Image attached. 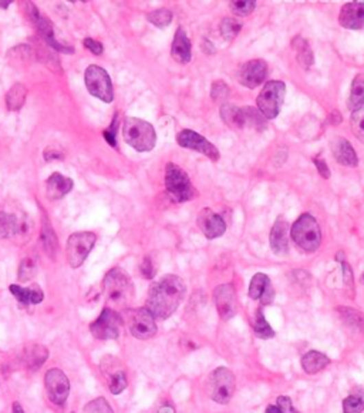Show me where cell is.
<instances>
[{"instance_id":"cell-1","label":"cell","mask_w":364,"mask_h":413,"mask_svg":"<svg viewBox=\"0 0 364 413\" xmlns=\"http://www.w3.org/2000/svg\"><path fill=\"white\" fill-rule=\"evenodd\" d=\"M185 292V284L178 275H166L150 287L146 308L152 313L154 318L167 320L179 308Z\"/></svg>"},{"instance_id":"cell-2","label":"cell","mask_w":364,"mask_h":413,"mask_svg":"<svg viewBox=\"0 0 364 413\" xmlns=\"http://www.w3.org/2000/svg\"><path fill=\"white\" fill-rule=\"evenodd\" d=\"M103 292L107 308L124 309L134 298V285L130 275L118 267L110 269L103 280Z\"/></svg>"},{"instance_id":"cell-3","label":"cell","mask_w":364,"mask_h":413,"mask_svg":"<svg viewBox=\"0 0 364 413\" xmlns=\"http://www.w3.org/2000/svg\"><path fill=\"white\" fill-rule=\"evenodd\" d=\"M123 137L128 146L139 153L151 151L157 143L155 129L137 117H127L123 124Z\"/></svg>"},{"instance_id":"cell-4","label":"cell","mask_w":364,"mask_h":413,"mask_svg":"<svg viewBox=\"0 0 364 413\" xmlns=\"http://www.w3.org/2000/svg\"><path fill=\"white\" fill-rule=\"evenodd\" d=\"M164 183L170 197L175 203L191 201L196 199L199 194L185 170H182L174 163H168L166 167Z\"/></svg>"},{"instance_id":"cell-5","label":"cell","mask_w":364,"mask_h":413,"mask_svg":"<svg viewBox=\"0 0 364 413\" xmlns=\"http://www.w3.org/2000/svg\"><path fill=\"white\" fill-rule=\"evenodd\" d=\"M293 243L305 252H315L321 244V231L310 214H302L291 228Z\"/></svg>"},{"instance_id":"cell-6","label":"cell","mask_w":364,"mask_h":413,"mask_svg":"<svg viewBox=\"0 0 364 413\" xmlns=\"http://www.w3.org/2000/svg\"><path fill=\"white\" fill-rule=\"evenodd\" d=\"M285 94H286V86L283 82L279 80H271L268 82L264 89L260 90L256 104L258 110L262 113V115L268 120H273L279 115L280 109L285 102Z\"/></svg>"},{"instance_id":"cell-7","label":"cell","mask_w":364,"mask_h":413,"mask_svg":"<svg viewBox=\"0 0 364 413\" xmlns=\"http://www.w3.org/2000/svg\"><path fill=\"white\" fill-rule=\"evenodd\" d=\"M95 241L97 235L90 231L74 232L73 235H70L66 245V255L67 263L73 269H77L84 264L89 254L94 248Z\"/></svg>"},{"instance_id":"cell-8","label":"cell","mask_w":364,"mask_h":413,"mask_svg":"<svg viewBox=\"0 0 364 413\" xmlns=\"http://www.w3.org/2000/svg\"><path fill=\"white\" fill-rule=\"evenodd\" d=\"M209 397L219 405L231 402L235 393V377L228 368H216L209 377L208 382Z\"/></svg>"},{"instance_id":"cell-9","label":"cell","mask_w":364,"mask_h":413,"mask_svg":"<svg viewBox=\"0 0 364 413\" xmlns=\"http://www.w3.org/2000/svg\"><path fill=\"white\" fill-rule=\"evenodd\" d=\"M84 82L87 90L91 96L104 103H111L114 100V89L109 73L97 65H91L86 69Z\"/></svg>"},{"instance_id":"cell-10","label":"cell","mask_w":364,"mask_h":413,"mask_svg":"<svg viewBox=\"0 0 364 413\" xmlns=\"http://www.w3.org/2000/svg\"><path fill=\"white\" fill-rule=\"evenodd\" d=\"M126 322L131 335L137 339H151L157 333V324L152 313L144 306L126 311Z\"/></svg>"},{"instance_id":"cell-11","label":"cell","mask_w":364,"mask_h":413,"mask_svg":"<svg viewBox=\"0 0 364 413\" xmlns=\"http://www.w3.org/2000/svg\"><path fill=\"white\" fill-rule=\"evenodd\" d=\"M121 324H123V320L117 311L106 306L101 311L98 318L90 324V332L94 338L101 341L117 339L120 337Z\"/></svg>"},{"instance_id":"cell-12","label":"cell","mask_w":364,"mask_h":413,"mask_svg":"<svg viewBox=\"0 0 364 413\" xmlns=\"http://www.w3.org/2000/svg\"><path fill=\"white\" fill-rule=\"evenodd\" d=\"M177 143L182 148H188V150L204 154L211 161H218L220 159L219 150L211 142H208L204 135L198 134L194 130H190V129L181 130L177 134Z\"/></svg>"},{"instance_id":"cell-13","label":"cell","mask_w":364,"mask_h":413,"mask_svg":"<svg viewBox=\"0 0 364 413\" xmlns=\"http://www.w3.org/2000/svg\"><path fill=\"white\" fill-rule=\"evenodd\" d=\"M45 388L49 399L54 405H63L70 395V381L66 373L58 368H52L46 372Z\"/></svg>"},{"instance_id":"cell-14","label":"cell","mask_w":364,"mask_h":413,"mask_svg":"<svg viewBox=\"0 0 364 413\" xmlns=\"http://www.w3.org/2000/svg\"><path fill=\"white\" fill-rule=\"evenodd\" d=\"M101 373L106 378V383L113 395H120L127 388L126 369L115 357H104L100 362Z\"/></svg>"},{"instance_id":"cell-15","label":"cell","mask_w":364,"mask_h":413,"mask_svg":"<svg viewBox=\"0 0 364 413\" xmlns=\"http://www.w3.org/2000/svg\"><path fill=\"white\" fill-rule=\"evenodd\" d=\"M214 301L222 321H229L238 313L239 302L236 291L231 284L218 285L214 291Z\"/></svg>"},{"instance_id":"cell-16","label":"cell","mask_w":364,"mask_h":413,"mask_svg":"<svg viewBox=\"0 0 364 413\" xmlns=\"http://www.w3.org/2000/svg\"><path fill=\"white\" fill-rule=\"evenodd\" d=\"M198 227L208 240H215L222 237L227 231V223L222 215L215 212L212 208H202L196 219Z\"/></svg>"},{"instance_id":"cell-17","label":"cell","mask_w":364,"mask_h":413,"mask_svg":"<svg viewBox=\"0 0 364 413\" xmlns=\"http://www.w3.org/2000/svg\"><path fill=\"white\" fill-rule=\"evenodd\" d=\"M268 65L262 58H253L247 62L239 70V82L248 89H256L266 80Z\"/></svg>"},{"instance_id":"cell-18","label":"cell","mask_w":364,"mask_h":413,"mask_svg":"<svg viewBox=\"0 0 364 413\" xmlns=\"http://www.w3.org/2000/svg\"><path fill=\"white\" fill-rule=\"evenodd\" d=\"M289 238H291V224L283 217H279L275 221V224L271 230V235H269L272 251L277 255L288 254Z\"/></svg>"},{"instance_id":"cell-19","label":"cell","mask_w":364,"mask_h":413,"mask_svg":"<svg viewBox=\"0 0 364 413\" xmlns=\"http://www.w3.org/2000/svg\"><path fill=\"white\" fill-rule=\"evenodd\" d=\"M339 23L350 30L361 29L364 26V2H349L343 5L339 14Z\"/></svg>"},{"instance_id":"cell-20","label":"cell","mask_w":364,"mask_h":413,"mask_svg":"<svg viewBox=\"0 0 364 413\" xmlns=\"http://www.w3.org/2000/svg\"><path fill=\"white\" fill-rule=\"evenodd\" d=\"M330 147L337 163L345 167H357L359 157L350 142L345 139V137H334L330 143Z\"/></svg>"},{"instance_id":"cell-21","label":"cell","mask_w":364,"mask_h":413,"mask_svg":"<svg viewBox=\"0 0 364 413\" xmlns=\"http://www.w3.org/2000/svg\"><path fill=\"white\" fill-rule=\"evenodd\" d=\"M171 56L179 65H187L191 62L192 45L184 27H178L175 32L172 46H171Z\"/></svg>"},{"instance_id":"cell-22","label":"cell","mask_w":364,"mask_h":413,"mask_svg":"<svg viewBox=\"0 0 364 413\" xmlns=\"http://www.w3.org/2000/svg\"><path fill=\"white\" fill-rule=\"evenodd\" d=\"M74 187V183L69 177L60 172H53L46 181V194L49 200H60L66 197Z\"/></svg>"},{"instance_id":"cell-23","label":"cell","mask_w":364,"mask_h":413,"mask_svg":"<svg viewBox=\"0 0 364 413\" xmlns=\"http://www.w3.org/2000/svg\"><path fill=\"white\" fill-rule=\"evenodd\" d=\"M10 293L19 301V304L22 305H38L45 300V293L37 284L30 285L29 288H23L20 285H10L9 287Z\"/></svg>"},{"instance_id":"cell-24","label":"cell","mask_w":364,"mask_h":413,"mask_svg":"<svg viewBox=\"0 0 364 413\" xmlns=\"http://www.w3.org/2000/svg\"><path fill=\"white\" fill-rule=\"evenodd\" d=\"M47 359H49V349L45 345L33 344L23 348L22 362L26 365V368L32 370H37L42 368Z\"/></svg>"},{"instance_id":"cell-25","label":"cell","mask_w":364,"mask_h":413,"mask_svg":"<svg viewBox=\"0 0 364 413\" xmlns=\"http://www.w3.org/2000/svg\"><path fill=\"white\" fill-rule=\"evenodd\" d=\"M8 62L14 69H23L36 58V50L29 45H19L12 47L6 54Z\"/></svg>"},{"instance_id":"cell-26","label":"cell","mask_w":364,"mask_h":413,"mask_svg":"<svg viewBox=\"0 0 364 413\" xmlns=\"http://www.w3.org/2000/svg\"><path fill=\"white\" fill-rule=\"evenodd\" d=\"M329 365H330V359L325 355V353L317 350H310L302 358V368L306 373H309V375H315V373L323 370Z\"/></svg>"},{"instance_id":"cell-27","label":"cell","mask_w":364,"mask_h":413,"mask_svg":"<svg viewBox=\"0 0 364 413\" xmlns=\"http://www.w3.org/2000/svg\"><path fill=\"white\" fill-rule=\"evenodd\" d=\"M292 47L296 53V58L297 62L302 67L305 69H309L310 66H313L315 63V54H313V50L309 45V42L306 41V38H303L300 36L295 37L293 42H292Z\"/></svg>"},{"instance_id":"cell-28","label":"cell","mask_w":364,"mask_h":413,"mask_svg":"<svg viewBox=\"0 0 364 413\" xmlns=\"http://www.w3.org/2000/svg\"><path fill=\"white\" fill-rule=\"evenodd\" d=\"M40 244H42L45 252L49 255L50 258H53L57 249H58V238L57 235L52 227V224L49 223L47 219H43L42 223V232H40Z\"/></svg>"},{"instance_id":"cell-29","label":"cell","mask_w":364,"mask_h":413,"mask_svg":"<svg viewBox=\"0 0 364 413\" xmlns=\"http://www.w3.org/2000/svg\"><path fill=\"white\" fill-rule=\"evenodd\" d=\"M27 98V89L22 83H16L8 93H6V106L10 111H19L26 103Z\"/></svg>"},{"instance_id":"cell-30","label":"cell","mask_w":364,"mask_h":413,"mask_svg":"<svg viewBox=\"0 0 364 413\" xmlns=\"http://www.w3.org/2000/svg\"><path fill=\"white\" fill-rule=\"evenodd\" d=\"M220 117L228 127L235 129V130L244 129V115H242V107H236L232 104H222L220 106Z\"/></svg>"},{"instance_id":"cell-31","label":"cell","mask_w":364,"mask_h":413,"mask_svg":"<svg viewBox=\"0 0 364 413\" xmlns=\"http://www.w3.org/2000/svg\"><path fill=\"white\" fill-rule=\"evenodd\" d=\"M36 272H37V257L34 254H27L19 264L17 277L20 281L27 282L34 277Z\"/></svg>"},{"instance_id":"cell-32","label":"cell","mask_w":364,"mask_h":413,"mask_svg":"<svg viewBox=\"0 0 364 413\" xmlns=\"http://www.w3.org/2000/svg\"><path fill=\"white\" fill-rule=\"evenodd\" d=\"M242 115H244V129L249 127L259 130L265 127V117L262 115V113L258 109L252 106L242 107Z\"/></svg>"},{"instance_id":"cell-33","label":"cell","mask_w":364,"mask_h":413,"mask_svg":"<svg viewBox=\"0 0 364 413\" xmlns=\"http://www.w3.org/2000/svg\"><path fill=\"white\" fill-rule=\"evenodd\" d=\"M269 285H271V281H269L268 275L262 274V272L253 275V278L249 284V297L253 301H259Z\"/></svg>"},{"instance_id":"cell-34","label":"cell","mask_w":364,"mask_h":413,"mask_svg":"<svg viewBox=\"0 0 364 413\" xmlns=\"http://www.w3.org/2000/svg\"><path fill=\"white\" fill-rule=\"evenodd\" d=\"M253 331H255V335L258 338H262V339H269V338H273L275 337V331L271 328V325L268 324L265 315H264V311H262V308H259L256 311V315H255V321H253Z\"/></svg>"},{"instance_id":"cell-35","label":"cell","mask_w":364,"mask_h":413,"mask_svg":"<svg viewBox=\"0 0 364 413\" xmlns=\"http://www.w3.org/2000/svg\"><path fill=\"white\" fill-rule=\"evenodd\" d=\"M16 227H17L16 215L0 211V240L13 238Z\"/></svg>"},{"instance_id":"cell-36","label":"cell","mask_w":364,"mask_h":413,"mask_svg":"<svg viewBox=\"0 0 364 413\" xmlns=\"http://www.w3.org/2000/svg\"><path fill=\"white\" fill-rule=\"evenodd\" d=\"M32 234H33L32 220L27 217H23L20 220L17 219V227L12 240H14L17 244H25L32 238Z\"/></svg>"},{"instance_id":"cell-37","label":"cell","mask_w":364,"mask_h":413,"mask_svg":"<svg viewBox=\"0 0 364 413\" xmlns=\"http://www.w3.org/2000/svg\"><path fill=\"white\" fill-rule=\"evenodd\" d=\"M364 103V74H357L352 83L349 106L354 110Z\"/></svg>"},{"instance_id":"cell-38","label":"cell","mask_w":364,"mask_h":413,"mask_svg":"<svg viewBox=\"0 0 364 413\" xmlns=\"http://www.w3.org/2000/svg\"><path fill=\"white\" fill-rule=\"evenodd\" d=\"M352 130L360 142L364 143V103L356 107L352 113Z\"/></svg>"},{"instance_id":"cell-39","label":"cell","mask_w":364,"mask_h":413,"mask_svg":"<svg viewBox=\"0 0 364 413\" xmlns=\"http://www.w3.org/2000/svg\"><path fill=\"white\" fill-rule=\"evenodd\" d=\"M148 22L159 29L167 27L172 22V13L168 9H157L147 16Z\"/></svg>"},{"instance_id":"cell-40","label":"cell","mask_w":364,"mask_h":413,"mask_svg":"<svg viewBox=\"0 0 364 413\" xmlns=\"http://www.w3.org/2000/svg\"><path fill=\"white\" fill-rule=\"evenodd\" d=\"M242 25L236 21L235 17H225L220 23V34L227 41H235L236 36L240 32Z\"/></svg>"},{"instance_id":"cell-41","label":"cell","mask_w":364,"mask_h":413,"mask_svg":"<svg viewBox=\"0 0 364 413\" xmlns=\"http://www.w3.org/2000/svg\"><path fill=\"white\" fill-rule=\"evenodd\" d=\"M255 8H256V3L253 2V0H236V2L229 3L231 12L238 17H247V16L252 14Z\"/></svg>"},{"instance_id":"cell-42","label":"cell","mask_w":364,"mask_h":413,"mask_svg":"<svg viewBox=\"0 0 364 413\" xmlns=\"http://www.w3.org/2000/svg\"><path fill=\"white\" fill-rule=\"evenodd\" d=\"M364 410V397L353 393L343 401V413H361Z\"/></svg>"},{"instance_id":"cell-43","label":"cell","mask_w":364,"mask_h":413,"mask_svg":"<svg viewBox=\"0 0 364 413\" xmlns=\"http://www.w3.org/2000/svg\"><path fill=\"white\" fill-rule=\"evenodd\" d=\"M339 312L343 317V320H345L349 325H353L357 329L364 328V315H361L359 311H354L350 308H339Z\"/></svg>"},{"instance_id":"cell-44","label":"cell","mask_w":364,"mask_h":413,"mask_svg":"<svg viewBox=\"0 0 364 413\" xmlns=\"http://www.w3.org/2000/svg\"><path fill=\"white\" fill-rule=\"evenodd\" d=\"M336 260L341 264V271H343V282H345V287L354 292V277H353V271L349 265V263L343 257V252H339L336 255Z\"/></svg>"},{"instance_id":"cell-45","label":"cell","mask_w":364,"mask_h":413,"mask_svg":"<svg viewBox=\"0 0 364 413\" xmlns=\"http://www.w3.org/2000/svg\"><path fill=\"white\" fill-rule=\"evenodd\" d=\"M36 56L37 58L42 63H45L49 69L54 70V71H60L62 69H60V63H58V58L52 53V49H37L36 50Z\"/></svg>"},{"instance_id":"cell-46","label":"cell","mask_w":364,"mask_h":413,"mask_svg":"<svg viewBox=\"0 0 364 413\" xmlns=\"http://www.w3.org/2000/svg\"><path fill=\"white\" fill-rule=\"evenodd\" d=\"M83 413H114V410L106 398H95L84 406Z\"/></svg>"},{"instance_id":"cell-47","label":"cell","mask_w":364,"mask_h":413,"mask_svg":"<svg viewBox=\"0 0 364 413\" xmlns=\"http://www.w3.org/2000/svg\"><path fill=\"white\" fill-rule=\"evenodd\" d=\"M228 94H229V87L225 82H222V80L214 82V85L211 87V97L214 102L222 103L228 97Z\"/></svg>"},{"instance_id":"cell-48","label":"cell","mask_w":364,"mask_h":413,"mask_svg":"<svg viewBox=\"0 0 364 413\" xmlns=\"http://www.w3.org/2000/svg\"><path fill=\"white\" fill-rule=\"evenodd\" d=\"M118 126H120V119H118V114H115L114 119H113V123L110 124V127L103 131V137L106 139V142L111 147H114V148L117 147V130H118Z\"/></svg>"},{"instance_id":"cell-49","label":"cell","mask_w":364,"mask_h":413,"mask_svg":"<svg viewBox=\"0 0 364 413\" xmlns=\"http://www.w3.org/2000/svg\"><path fill=\"white\" fill-rule=\"evenodd\" d=\"M139 271L146 280H152L155 277V267L151 257H144V260L141 261Z\"/></svg>"},{"instance_id":"cell-50","label":"cell","mask_w":364,"mask_h":413,"mask_svg":"<svg viewBox=\"0 0 364 413\" xmlns=\"http://www.w3.org/2000/svg\"><path fill=\"white\" fill-rule=\"evenodd\" d=\"M313 163H315V166H316V168H317V171H319V174H320L321 179L329 180L332 172H330V168H329L326 160H325V159H321L320 155H316V157H313Z\"/></svg>"},{"instance_id":"cell-51","label":"cell","mask_w":364,"mask_h":413,"mask_svg":"<svg viewBox=\"0 0 364 413\" xmlns=\"http://www.w3.org/2000/svg\"><path fill=\"white\" fill-rule=\"evenodd\" d=\"M276 403H277V409H279L282 413H299V412L295 409V406H293L291 398H288V397H279L277 401H276Z\"/></svg>"},{"instance_id":"cell-52","label":"cell","mask_w":364,"mask_h":413,"mask_svg":"<svg viewBox=\"0 0 364 413\" xmlns=\"http://www.w3.org/2000/svg\"><path fill=\"white\" fill-rule=\"evenodd\" d=\"M43 157L46 161H60L65 160V153L56 147H47L43 153Z\"/></svg>"},{"instance_id":"cell-53","label":"cell","mask_w":364,"mask_h":413,"mask_svg":"<svg viewBox=\"0 0 364 413\" xmlns=\"http://www.w3.org/2000/svg\"><path fill=\"white\" fill-rule=\"evenodd\" d=\"M84 47H86L87 50H90V52H91L93 54H95V56H100L101 53L104 52L103 43L98 42V41H95V38H91V37H86V38H84Z\"/></svg>"},{"instance_id":"cell-54","label":"cell","mask_w":364,"mask_h":413,"mask_svg":"<svg viewBox=\"0 0 364 413\" xmlns=\"http://www.w3.org/2000/svg\"><path fill=\"white\" fill-rule=\"evenodd\" d=\"M273 298H275V291H273V287H272V285H269V287L266 288L265 293L262 295V298H260V301H262V305H269V304H272Z\"/></svg>"},{"instance_id":"cell-55","label":"cell","mask_w":364,"mask_h":413,"mask_svg":"<svg viewBox=\"0 0 364 413\" xmlns=\"http://www.w3.org/2000/svg\"><path fill=\"white\" fill-rule=\"evenodd\" d=\"M333 126H337V124H340L341 123V114L339 113V110H333L332 113H330V115H329V119H328Z\"/></svg>"},{"instance_id":"cell-56","label":"cell","mask_w":364,"mask_h":413,"mask_svg":"<svg viewBox=\"0 0 364 413\" xmlns=\"http://www.w3.org/2000/svg\"><path fill=\"white\" fill-rule=\"evenodd\" d=\"M12 410H13V413H25V409H23V406L20 405L19 402H14V403H13V408H12Z\"/></svg>"},{"instance_id":"cell-57","label":"cell","mask_w":364,"mask_h":413,"mask_svg":"<svg viewBox=\"0 0 364 413\" xmlns=\"http://www.w3.org/2000/svg\"><path fill=\"white\" fill-rule=\"evenodd\" d=\"M265 413H282V412L277 409V406H268Z\"/></svg>"},{"instance_id":"cell-58","label":"cell","mask_w":364,"mask_h":413,"mask_svg":"<svg viewBox=\"0 0 364 413\" xmlns=\"http://www.w3.org/2000/svg\"><path fill=\"white\" fill-rule=\"evenodd\" d=\"M10 3H12V2H9V0H8V2H0V6H2V8H8Z\"/></svg>"},{"instance_id":"cell-59","label":"cell","mask_w":364,"mask_h":413,"mask_svg":"<svg viewBox=\"0 0 364 413\" xmlns=\"http://www.w3.org/2000/svg\"><path fill=\"white\" fill-rule=\"evenodd\" d=\"M363 281H364V274H363Z\"/></svg>"}]
</instances>
